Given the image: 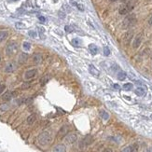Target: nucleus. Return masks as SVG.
<instances>
[{"label":"nucleus","mask_w":152,"mask_h":152,"mask_svg":"<svg viewBox=\"0 0 152 152\" xmlns=\"http://www.w3.org/2000/svg\"><path fill=\"white\" fill-rule=\"evenodd\" d=\"M52 140V137H51V134H50V132H42L40 134L38 135L37 137V141H38L39 145L41 146H47L51 142Z\"/></svg>","instance_id":"1"},{"label":"nucleus","mask_w":152,"mask_h":152,"mask_svg":"<svg viewBox=\"0 0 152 152\" xmlns=\"http://www.w3.org/2000/svg\"><path fill=\"white\" fill-rule=\"evenodd\" d=\"M134 7H135V0H131L125 5H122L118 9V12L120 15H126L130 11H132Z\"/></svg>","instance_id":"2"},{"label":"nucleus","mask_w":152,"mask_h":152,"mask_svg":"<svg viewBox=\"0 0 152 152\" xmlns=\"http://www.w3.org/2000/svg\"><path fill=\"white\" fill-rule=\"evenodd\" d=\"M136 23V17L134 14H130L122 22V27L125 29H128L130 27H133Z\"/></svg>","instance_id":"3"},{"label":"nucleus","mask_w":152,"mask_h":152,"mask_svg":"<svg viewBox=\"0 0 152 152\" xmlns=\"http://www.w3.org/2000/svg\"><path fill=\"white\" fill-rule=\"evenodd\" d=\"M17 51H18V44L16 42H10V43L8 44L7 48H6V53H7V55L11 56V55L15 54Z\"/></svg>","instance_id":"4"},{"label":"nucleus","mask_w":152,"mask_h":152,"mask_svg":"<svg viewBox=\"0 0 152 152\" xmlns=\"http://www.w3.org/2000/svg\"><path fill=\"white\" fill-rule=\"evenodd\" d=\"M142 40H143V35L141 34V33L138 35H136L134 41H133V48L138 49L140 47L141 43H142Z\"/></svg>","instance_id":"5"},{"label":"nucleus","mask_w":152,"mask_h":152,"mask_svg":"<svg viewBox=\"0 0 152 152\" xmlns=\"http://www.w3.org/2000/svg\"><path fill=\"white\" fill-rule=\"evenodd\" d=\"M92 142H93V137L91 135H90V134H88L80 142V148H84V147H87V146H90Z\"/></svg>","instance_id":"6"},{"label":"nucleus","mask_w":152,"mask_h":152,"mask_svg":"<svg viewBox=\"0 0 152 152\" xmlns=\"http://www.w3.org/2000/svg\"><path fill=\"white\" fill-rule=\"evenodd\" d=\"M64 140H65V142L68 144H74L75 142H77V136L76 134H66V136L64 137Z\"/></svg>","instance_id":"7"},{"label":"nucleus","mask_w":152,"mask_h":152,"mask_svg":"<svg viewBox=\"0 0 152 152\" xmlns=\"http://www.w3.org/2000/svg\"><path fill=\"white\" fill-rule=\"evenodd\" d=\"M133 37H134V32L133 31H129L123 36V43L125 45H129L130 42L132 41Z\"/></svg>","instance_id":"8"},{"label":"nucleus","mask_w":152,"mask_h":152,"mask_svg":"<svg viewBox=\"0 0 152 152\" xmlns=\"http://www.w3.org/2000/svg\"><path fill=\"white\" fill-rule=\"evenodd\" d=\"M17 65L15 63H9L5 67V72L6 73H12L16 70Z\"/></svg>","instance_id":"9"},{"label":"nucleus","mask_w":152,"mask_h":152,"mask_svg":"<svg viewBox=\"0 0 152 152\" xmlns=\"http://www.w3.org/2000/svg\"><path fill=\"white\" fill-rule=\"evenodd\" d=\"M36 72H37V70L35 69V68L34 69H30V70L26 71V73H25V75H24L25 80H30V78H33V77L36 75Z\"/></svg>","instance_id":"10"},{"label":"nucleus","mask_w":152,"mask_h":152,"mask_svg":"<svg viewBox=\"0 0 152 152\" xmlns=\"http://www.w3.org/2000/svg\"><path fill=\"white\" fill-rule=\"evenodd\" d=\"M137 149H138L137 145H133V146H129V147H126L125 148H123L121 152H137Z\"/></svg>","instance_id":"11"},{"label":"nucleus","mask_w":152,"mask_h":152,"mask_svg":"<svg viewBox=\"0 0 152 152\" xmlns=\"http://www.w3.org/2000/svg\"><path fill=\"white\" fill-rule=\"evenodd\" d=\"M66 151V148H65V146L64 145H57L55 146L53 149H52V152H65Z\"/></svg>","instance_id":"12"},{"label":"nucleus","mask_w":152,"mask_h":152,"mask_svg":"<svg viewBox=\"0 0 152 152\" xmlns=\"http://www.w3.org/2000/svg\"><path fill=\"white\" fill-rule=\"evenodd\" d=\"M67 132H68V127L67 126H63V127L60 129L59 133H58V136L59 137H64V135H66L67 134Z\"/></svg>","instance_id":"13"},{"label":"nucleus","mask_w":152,"mask_h":152,"mask_svg":"<svg viewBox=\"0 0 152 152\" xmlns=\"http://www.w3.org/2000/svg\"><path fill=\"white\" fill-rule=\"evenodd\" d=\"M89 50H90V52H91L92 55H96L98 53L97 46L94 45V44H91V45H89Z\"/></svg>","instance_id":"14"},{"label":"nucleus","mask_w":152,"mask_h":152,"mask_svg":"<svg viewBox=\"0 0 152 152\" xmlns=\"http://www.w3.org/2000/svg\"><path fill=\"white\" fill-rule=\"evenodd\" d=\"M134 92H135L136 95L138 96H144L146 94V90L142 87H138L134 90Z\"/></svg>","instance_id":"15"},{"label":"nucleus","mask_w":152,"mask_h":152,"mask_svg":"<svg viewBox=\"0 0 152 152\" xmlns=\"http://www.w3.org/2000/svg\"><path fill=\"white\" fill-rule=\"evenodd\" d=\"M14 93L11 92V91H6V92L3 94L2 96V99L4 101H9L10 99L12 98V96H13Z\"/></svg>","instance_id":"16"},{"label":"nucleus","mask_w":152,"mask_h":152,"mask_svg":"<svg viewBox=\"0 0 152 152\" xmlns=\"http://www.w3.org/2000/svg\"><path fill=\"white\" fill-rule=\"evenodd\" d=\"M89 71H90L92 75L96 76V77H98V76L100 75V73H99V71L97 70V68L94 67L92 64H90V65H89Z\"/></svg>","instance_id":"17"},{"label":"nucleus","mask_w":152,"mask_h":152,"mask_svg":"<svg viewBox=\"0 0 152 152\" xmlns=\"http://www.w3.org/2000/svg\"><path fill=\"white\" fill-rule=\"evenodd\" d=\"M33 60H34V63L36 64H39L42 62V55L39 54V53H36V54L34 55Z\"/></svg>","instance_id":"18"},{"label":"nucleus","mask_w":152,"mask_h":152,"mask_svg":"<svg viewBox=\"0 0 152 152\" xmlns=\"http://www.w3.org/2000/svg\"><path fill=\"white\" fill-rule=\"evenodd\" d=\"M117 77H118V80H120V81H123V80H126V77H127V75H126V73H125V72H123V71H120V72L118 73Z\"/></svg>","instance_id":"19"},{"label":"nucleus","mask_w":152,"mask_h":152,"mask_svg":"<svg viewBox=\"0 0 152 152\" xmlns=\"http://www.w3.org/2000/svg\"><path fill=\"white\" fill-rule=\"evenodd\" d=\"M36 120V116L35 115V114H32V115H30V116L27 118V123L29 125H32L33 123H35Z\"/></svg>","instance_id":"20"},{"label":"nucleus","mask_w":152,"mask_h":152,"mask_svg":"<svg viewBox=\"0 0 152 152\" xmlns=\"http://www.w3.org/2000/svg\"><path fill=\"white\" fill-rule=\"evenodd\" d=\"M8 36H9V33L7 31H0V43L7 38Z\"/></svg>","instance_id":"21"},{"label":"nucleus","mask_w":152,"mask_h":152,"mask_svg":"<svg viewBox=\"0 0 152 152\" xmlns=\"http://www.w3.org/2000/svg\"><path fill=\"white\" fill-rule=\"evenodd\" d=\"M15 27H16L17 29H24V28L26 27V25H25L23 23H21V22H18V23H15Z\"/></svg>","instance_id":"22"},{"label":"nucleus","mask_w":152,"mask_h":152,"mask_svg":"<svg viewBox=\"0 0 152 152\" xmlns=\"http://www.w3.org/2000/svg\"><path fill=\"white\" fill-rule=\"evenodd\" d=\"M133 87H134V85L132 83H125L123 85V89H124L125 91H131L133 89Z\"/></svg>","instance_id":"23"},{"label":"nucleus","mask_w":152,"mask_h":152,"mask_svg":"<svg viewBox=\"0 0 152 152\" xmlns=\"http://www.w3.org/2000/svg\"><path fill=\"white\" fill-rule=\"evenodd\" d=\"M80 42H81V41H80L78 38H74V39H72V41H71L72 45L75 46V47H78V46L80 45Z\"/></svg>","instance_id":"24"},{"label":"nucleus","mask_w":152,"mask_h":152,"mask_svg":"<svg viewBox=\"0 0 152 152\" xmlns=\"http://www.w3.org/2000/svg\"><path fill=\"white\" fill-rule=\"evenodd\" d=\"M101 116H102V118H104V120H108V118H109V115H108V113L107 112H105V111H101Z\"/></svg>","instance_id":"25"},{"label":"nucleus","mask_w":152,"mask_h":152,"mask_svg":"<svg viewBox=\"0 0 152 152\" xmlns=\"http://www.w3.org/2000/svg\"><path fill=\"white\" fill-rule=\"evenodd\" d=\"M49 81V77L48 76H46V77H42L40 80V83H41V85H45L47 82Z\"/></svg>","instance_id":"26"},{"label":"nucleus","mask_w":152,"mask_h":152,"mask_svg":"<svg viewBox=\"0 0 152 152\" xmlns=\"http://www.w3.org/2000/svg\"><path fill=\"white\" fill-rule=\"evenodd\" d=\"M27 57H28L27 54H25V53H23V54L21 55L20 62H21V63H23V62H25L26 60H27Z\"/></svg>","instance_id":"27"},{"label":"nucleus","mask_w":152,"mask_h":152,"mask_svg":"<svg viewBox=\"0 0 152 152\" xmlns=\"http://www.w3.org/2000/svg\"><path fill=\"white\" fill-rule=\"evenodd\" d=\"M28 35H29L30 37H33V38H36V31H34V30L29 31V32H28Z\"/></svg>","instance_id":"28"},{"label":"nucleus","mask_w":152,"mask_h":152,"mask_svg":"<svg viewBox=\"0 0 152 152\" xmlns=\"http://www.w3.org/2000/svg\"><path fill=\"white\" fill-rule=\"evenodd\" d=\"M23 49L26 50H29L30 49H31V44H30L29 42H24V43H23Z\"/></svg>","instance_id":"29"},{"label":"nucleus","mask_w":152,"mask_h":152,"mask_svg":"<svg viewBox=\"0 0 152 152\" xmlns=\"http://www.w3.org/2000/svg\"><path fill=\"white\" fill-rule=\"evenodd\" d=\"M104 54L105 55V56H108V55L110 54V50H109V49L107 48V47H104Z\"/></svg>","instance_id":"30"},{"label":"nucleus","mask_w":152,"mask_h":152,"mask_svg":"<svg viewBox=\"0 0 152 152\" xmlns=\"http://www.w3.org/2000/svg\"><path fill=\"white\" fill-rule=\"evenodd\" d=\"M64 30H65L67 33H71L73 32V28L71 27V26H68V25H66L65 27H64Z\"/></svg>","instance_id":"31"},{"label":"nucleus","mask_w":152,"mask_h":152,"mask_svg":"<svg viewBox=\"0 0 152 152\" xmlns=\"http://www.w3.org/2000/svg\"><path fill=\"white\" fill-rule=\"evenodd\" d=\"M8 108H9V107H8L7 104H3V105L0 107V111H6Z\"/></svg>","instance_id":"32"},{"label":"nucleus","mask_w":152,"mask_h":152,"mask_svg":"<svg viewBox=\"0 0 152 152\" xmlns=\"http://www.w3.org/2000/svg\"><path fill=\"white\" fill-rule=\"evenodd\" d=\"M5 89H6V85L5 84H0V94L5 91Z\"/></svg>","instance_id":"33"},{"label":"nucleus","mask_w":152,"mask_h":152,"mask_svg":"<svg viewBox=\"0 0 152 152\" xmlns=\"http://www.w3.org/2000/svg\"><path fill=\"white\" fill-rule=\"evenodd\" d=\"M77 9H80V10H81V11H84V7H83L81 4H77Z\"/></svg>","instance_id":"34"},{"label":"nucleus","mask_w":152,"mask_h":152,"mask_svg":"<svg viewBox=\"0 0 152 152\" xmlns=\"http://www.w3.org/2000/svg\"><path fill=\"white\" fill-rule=\"evenodd\" d=\"M30 87V83H23V86H22V88L23 89H28Z\"/></svg>","instance_id":"35"},{"label":"nucleus","mask_w":152,"mask_h":152,"mask_svg":"<svg viewBox=\"0 0 152 152\" xmlns=\"http://www.w3.org/2000/svg\"><path fill=\"white\" fill-rule=\"evenodd\" d=\"M102 152H113V151H112L111 148H104V149L103 150Z\"/></svg>","instance_id":"36"},{"label":"nucleus","mask_w":152,"mask_h":152,"mask_svg":"<svg viewBox=\"0 0 152 152\" xmlns=\"http://www.w3.org/2000/svg\"><path fill=\"white\" fill-rule=\"evenodd\" d=\"M39 20H40L41 21V22H45V18H44V17L43 16H40V17H39Z\"/></svg>","instance_id":"37"},{"label":"nucleus","mask_w":152,"mask_h":152,"mask_svg":"<svg viewBox=\"0 0 152 152\" xmlns=\"http://www.w3.org/2000/svg\"><path fill=\"white\" fill-rule=\"evenodd\" d=\"M148 23H149L150 25H152V15H151V17L149 18V20H148Z\"/></svg>","instance_id":"38"},{"label":"nucleus","mask_w":152,"mask_h":152,"mask_svg":"<svg viewBox=\"0 0 152 152\" xmlns=\"http://www.w3.org/2000/svg\"><path fill=\"white\" fill-rule=\"evenodd\" d=\"M19 0H8V2H10V3H14V2H18Z\"/></svg>","instance_id":"39"},{"label":"nucleus","mask_w":152,"mask_h":152,"mask_svg":"<svg viewBox=\"0 0 152 152\" xmlns=\"http://www.w3.org/2000/svg\"><path fill=\"white\" fill-rule=\"evenodd\" d=\"M113 86H114V88L115 89H120V86H118V84H114Z\"/></svg>","instance_id":"40"},{"label":"nucleus","mask_w":152,"mask_h":152,"mask_svg":"<svg viewBox=\"0 0 152 152\" xmlns=\"http://www.w3.org/2000/svg\"><path fill=\"white\" fill-rule=\"evenodd\" d=\"M109 1H111V2H116L117 0H109Z\"/></svg>","instance_id":"41"},{"label":"nucleus","mask_w":152,"mask_h":152,"mask_svg":"<svg viewBox=\"0 0 152 152\" xmlns=\"http://www.w3.org/2000/svg\"><path fill=\"white\" fill-rule=\"evenodd\" d=\"M121 1H122V2H124V1H127V0H121Z\"/></svg>","instance_id":"42"},{"label":"nucleus","mask_w":152,"mask_h":152,"mask_svg":"<svg viewBox=\"0 0 152 152\" xmlns=\"http://www.w3.org/2000/svg\"><path fill=\"white\" fill-rule=\"evenodd\" d=\"M151 118H152V115H151Z\"/></svg>","instance_id":"43"},{"label":"nucleus","mask_w":152,"mask_h":152,"mask_svg":"<svg viewBox=\"0 0 152 152\" xmlns=\"http://www.w3.org/2000/svg\"><path fill=\"white\" fill-rule=\"evenodd\" d=\"M151 90H152V87H151Z\"/></svg>","instance_id":"44"},{"label":"nucleus","mask_w":152,"mask_h":152,"mask_svg":"<svg viewBox=\"0 0 152 152\" xmlns=\"http://www.w3.org/2000/svg\"><path fill=\"white\" fill-rule=\"evenodd\" d=\"M151 59H152V56H151Z\"/></svg>","instance_id":"45"}]
</instances>
